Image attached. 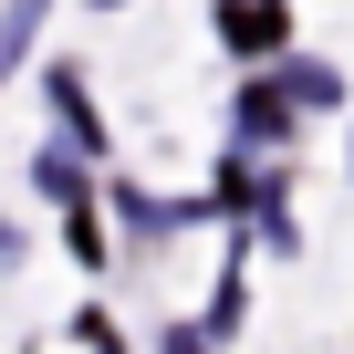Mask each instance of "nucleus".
Wrapping results in <instances>:
<instances>
[{
  "label": "nucleus",
  "instance_id": "obj_1",
  "mask_svg": "<svg viewBox=\"0 0 354 354\" xmlns=\"http://www.w3.org/2000/svg\"><path fill=\"white\" fill-rule=\"evenodd\" d=\"M53 125L73 136V156H104V115H94V94H84L73 63H53Z\"/></svg>",
  "mask_w": 354,
  "mask_h": 354
},
{
  "label": "nucleus",
  "instance_id": "obj_2",
  "mask_svg": "<svg viewBox=\"0 0 354 354\" xmlns=\"http://www.w3.org/2000/svg\"><path fill=\"white\" fill-rule=\"evenodd\" d=\"M281 0H219V42L230 53H281Z\"/></svg>",
  "mask_w": 354,
  "mask_h": 354
},
{
  "label": "nucleus",
  "instance_id": "obj_6",
  "mask_svg": "<svg viewBox=\"0 0 354 354\" xmlns=\"http://www.w3.org/2000/svg\"><path fill=\"white\" fill-rule=\"evenodd\" d=\"M240 313H250V292H240V261H230V281H219V302H209V333H240Z\"/></svg>",
  "mask_w": 354,
  "mask_h": 354
},
{
  "label": "nucleus",
  "instance_id": "obj_7",
  "mask_svg": "<svg viewBox=\"0 0 354 354\" xmlns=\"http://www.w3.org/2000/svg\"><path fill=\"white\" fill-rule=\"evenodd\" d=\"M94 11H125V0H94Z\"/></svg>",
  "mask_w": 354,
  "mask_h": 354
},
{
  "label": "nucleus",
  "instance_id": "obj_5",
  "mask_svg": "<svg viewBox=\"0 0 354 354\" xmlns=\"http://www.w3.org/2000/svg\"><path fill=\"white\" fill-rule=\"evenodd\" d=\"M281 94L292 104H344V73L333 63H281Z\"/></svg>",
  "mask_w": 354,
  "mask_h": 354
},
{
  "label": "nucleus",
  "instance_id": "obj_3",
  "mask_svg": "<svg viewBox=\"0 0 354 354\" xmlns=\"http://www.w3.org/2000/svg\"><path fill=\"white\" fill-rule=\"evenodd\" d=\"M240 136H250V146H281V136H292V94H281V84H250V94H240Z\"/></svg>",
  "mask_w": 354,
  "mask_h": 354
},
{
  "label": "nucleus",
  "instance_id": "obj_8",
  "mask_svg": "<svg viewBox=\"0 0 354 354\" xmlns=\"http://www.w3.org/2000/svg\"><path fill=\"white\" fill-rule=\"evenodd\" d=\"M0 250H11V230H0Z\"/></svg>",
  "mask_w": 354,
  "mask_h": 354
},
{
  "label": "nucleus",
  "instance_id": "obj_4",
  "mask_svg": "<svg viewBox=\"0 0 354 354\" xmlns=\"http://www.w3.org/2000/svg\"><path fill=\"white\" fill-rule=\"evenodd\" d=\"M42 11H53V0H0V84H11V73H21V53L42 42Z\"/></svg>",
  "mask_w": 354,
  "mask_h": 354
}]
</instances>
